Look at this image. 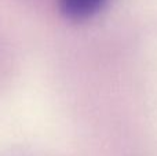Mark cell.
<instances>
[{
	"label": "cell",
	"instance_id": "6da1fadb",
	"mask_svg": "<svg viewBox=\"0 0 157 156\" xmlns=\"http://www.w3.org/2000/svg\"><path fill=\"white\" fill-rule=\"evenodd\" d=\"M109 0H58L59 11L72 22L91 19L105 8Z\"/></svg>",
	"mask_w": 157,
	"mask_h": 156
}]
</instances>
